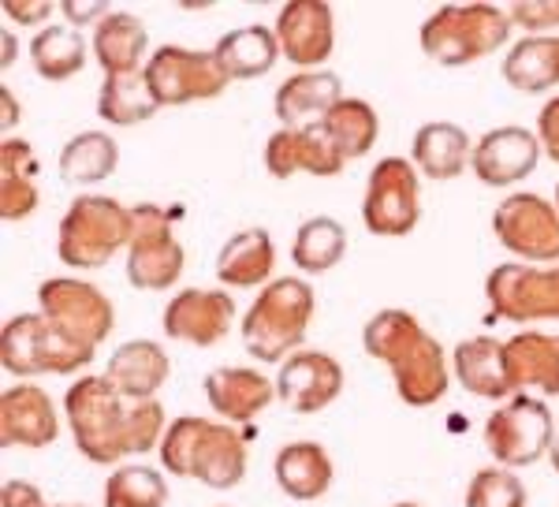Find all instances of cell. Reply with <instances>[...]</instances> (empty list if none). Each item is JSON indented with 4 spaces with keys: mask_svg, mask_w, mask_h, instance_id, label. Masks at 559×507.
I'll return each instance as SVG.
<instances>
[{
    "mask_svg": "<svg viewBox=\"0 0 559 507\" xmlns=\"http://www.w3.org/2000/svg\"><path fill=\"white\" fill-rule=\"evenodd\" d=\"M340 392H344V366L324 351H295L280 366L276 396L287 411L318 414L329 403H336Z\"/></svg>",
    "mask_w": 559,
    "mask_h": 507,
    "instance_id": "18",
    "label": "cell"
},
{
    "mask_svg": "<svg viewBox=\"0 0 559 507\" xmlns=\"http://www.w3.org/2000/svg\"><path fill=\"white\" fill-rule=\"evenodd\" d=\"M344 153L336 150L324 123L280 127L265 142V168L273 179H292L299 172H306V176H336V172H344Z\"/></svg>",
    "mask_w": 559,
    "mask_h": 507,
    "instance_id": "17",
    "label": "cell"
},
{
    "mask_svg": "<svg viewBox=\"0 0 559 507\" xmlns=\"http://www.w3.org/2000/svg\"><path fill=\"white\" fill-rule=\"evenodd\" d=\"M120 165V146L105 131H83L60 150V179L68 187H90L108 179Z\"/></svg>",
    "mask_w": 559,
    "mask_h": 507,
    "instance_id": "33",
    "label": "cell"
},
{
    "mask_svg": "<svg viewBox=\"0 0 559 507\" xmlns=\"http://www.w3.org/2000/svg\"><path fill=\"white\" fill-rule=\"evenodd\" d=\"M347 254V232L340 221L332 216H310L299 232H295V243H292V261L302 269V273L318 276V273H329L344 261Z\"/></svg>",
    "mask_w": 559,
    "mask_h": 507,
    "instance_id": "36",
    "label": "cell"
},
{
    "mask_svg": "<svg viewBox=\"0 0 559 507\" xmlns=\"http://www.w3.org/2000/svg\"><path fill=\"white\" fill-rule=\"evenodd\" d=\"M64 414L75 433L79 451L90 463H120L128 456H146L165 440V406L157 400L128 403L108 377H79L64 396Z\"/></svg>",
    "mask_w": 559,
    "mask_h": 507,
    "instance_id": "1",
    "label": "cell"
},
{
    "mask_svg": "<svg viewBox=\"0 0 559 507\" xmlns=\"http://www.w3.org/2000/svg\"><path fill=\"white\" fill-rule=\"evenodd\" d=\"M503 79L522 94H545L559 83V34H530L503 57Z\"/></svg>",
    "mask_w": 559,
    "mask_h": 507,
    "instance_id": "32",
    "label": "cell"
},
{
    "mask_svg": "<svg viewBox=\"0 0 559 507\" xmlns=\"http://www.w3.org/2000/svg\"><path fill=\"white\" fill-rule=\"evenodd\" d=\"M52 12L49 0H4V15L15 23H41Z\"/></svg>",
    "mask_w": 559,
    "mask_h": 507,
    "instance_id": "43",
    "label": "cell"
},
{
    "mask_svg": "<svg viewBox=\"0 0 559 507\" xmlns=\"http://www.w3.org/2000/svg\"><path fill=\"white\" fill-rule=\"evenodd\" d=\"M94 362V347L60 337L45 314H20L0 332V366L15 377L79 374Z\"/></svg>",
    "mask_w": 559,
    "mask_h": 507,
    "instance_id": "7",
    "label": "cell"
},
{
    "mask_svg": "<svg viewBox=\"0 0 559 507\" xmlns=\"http://www.w3.org/2000/svg\"><path fill=\"white\" fill-rule=\"evenodd\" d=\"M273 474L292 500H321L332 488V459L318 440H295L276 451Z\"/></svg>",
    "mask_w": 559,
    "mask_h": 507,
    "instance_id": "29",
    "label": "cell"
},
{
    "mask_svg": "<svg viewBox=\"0 0 559 507\" xmlns=\"http://www.w3.org/2000/svg\"><path fill=\"white\" fill-rule=\"evenodd\" d=\"M508 374L515 392L537 388L545 396H559V337L556 332H519L503 340Z\"/></svg>",
    "mask_w": 559,
    "mask_h": 507,
    "instance_id": "28",
    "label": "cell"
},
{
    "mask_svg": "<svg viewBox=\"0 0 559 507\" xmlns=\"http://www.w3.org/2000/svg\"><path fill=\"white\" fill-rule=\"evenodd\" d=\"M168 482L160 470L131 463L108 474L105 482V507H165Z\"/></svg>",
    "mask_w": 559,
    "mask_h": 507,
    "instance_id": "38",
    "label": "cell"
},
{
    "mask_svg": "<svg viewBox=\"0 0 559 507\" xmlns=\"http://www.w3.org/2000/svg\"><path fill=\"white\" fill-rule=\"evenodd\" d=\"M540 139L526 127H492L489 134H481L474 146L471 168L485 187H515L540 161Z\"/></svg>",
    "mask_w": 559,
    "mask_h": 507,
    "instance_id": "19",
    "label": "cell"
},
{
    "mask_svg": "<svg viewBox=\"0 0 559 507\" xmlns=\"http://www.w3.org/2000/svg\"><path fill=\"white\" fill-rule=\"evenodd\" d=\"M362 347L392 369L395 392L407 406H432L452 385L448 355L411 310H381L366 321Z\"/></svg>",
    "mask_w": 559,
    "mask_h": 507,
    "instance_id": "2",
    "label": "cell"
},
{
    "mask_svg": "<svg viewBox=\"0 0 559 507\" xmlns=\"http://www.w3.org/2000/svg\"><path fill=\"white\" fill-rule=\"evenodd\" d=\"M49 507H83V504H49Z\"/></svg>",
    "mask_w": 559,
    "mask_h": 507,
    "instance_id": "47",
    "label": "cell"
},
{
    "mask_svg": "<svg viewBox=\"0 0 559 507\" xmlns=\"http://www.w3.org/2000/svg\"><path fill=\"white\" fill-rule=\"evenodd\" d=\"M247 433L231 429V422L187 414L168 422L160 463L176 477H198L210 488H236L247 477Z\"/></svg>",
    "mask_w": 559,
    "mask_h": 507,
    "instance_id": "3",
    "label": "cell"
},
{
    "mask_svg": "<svg viewBox=\"0 0 559 507\" xmlns=\"http://www.w3.org/2000/svg\"><path fill=\"white\" fill-rule=\"evenodd\" d=\"M205 400L224 422L250 425L276 400V385L258 369L247 366H221L205 377Z\"/></svg>",
    "mask_w": 559,
    "mask_h": 507,
    "instance_id": "21",
    "label": "cell"
},
{
    "mask_svg": "<svg viewBox=\"0 0 559 507\" xmlns=\"http://www.w3.org/2000/svg\"><path fill=\"white\" fill-rule=\"evenodd\" d=\"M131 243V210L105 194H79L60 216L57 254L71 269H102L128 250Z\"/></svg>",
    "mask_w": 559,
    "mask_h": 507,
    "instance_id": "6",
    "label": "cell"
},
{
    "mask_svg": "<svg viewBox=\"0 0 559 507\" xmlns=\"http://www.w3.org/2000/svg\"><path fill=\"white\" fill-rule=\"evenodd\" d=\"M508 15L530 34H552L559 26V0H519L508 8Z\"/></svg>",
    "mask_w": 559,
    "mask_h": 507,
    "instance_id": "40",
    "label": "cell"
},
{
    "mask_svg": "<svg viewBox=\"0 0 559 507\" xmlns=\"http://www.w3.org/2000/svg\"><path fill=\"white\" fill-rule=\"evenodd\" d=\"M344 102V86L332 71H299L284 79L276 90V120L280 127H313Z\"/></svg>",
    "mask_w": 559,
    "mask_h": 507,
    "instance_id": "24",
    "label": "cell"
},
{
    "mask_svg": "<svg viewBox=\"0 0 559 507\" xmlns=\"http://www.w3.org/2000/svg\"><path fill=\"white\" fill-rule=\"evenodd\" d=\"M0 102H4V127H12V120H20V108H15V102H12V94H0Z\"/></svg>",
    "mask_w": 559,
    "mask_h": 507,
    "instance_id": "45",
    "label": "cell"
},
{
    "mask_svg": "<svg viewBox=\"0 0 559 507\" xmlns=\"http://www.w3.org/2000/svg\"><path fill=\"white\" fill-rule=\"evenodd\" d=\"M146 23L131 12H108L102 23L94 26V49L97 63L105 68V75H128V71H139L142 57H146Z\"/></svg>",
    "mask_w": 559,
    "mask_h": 507,
    "instance_id": "30",
    "label": "cell"
},
{
    "mask_svg": "<svg viewBox=\"0 0 559 507\" xmlns=\"http://www.w3.org/2000/svg\"><path fill=\"white\" fill-rule=\"evenodd\" d=\"M324 131L332 134V142L344 153V161H358L381 139V120H377L373 105H366L362 97H344V102L324 116Z\"/></svg>",
    "mask_w": 559,
    "mask_h": 507,
    "instance_id": "37",
    "label": "cell"
},
{
    "mask_svg": "<svg viewBox=\"0 0 559 507\" xmlns=\"http://www.w3.org/2000/svg\"><path fill=\"white\" fill-rule=\"evenodd\" d=\"M38 210V153L26 139L0 142V221L20 224Z\"/></svg>",
    "mask_w": 559,
    "mask_h": 507,
    "instance_id": "25",
    "label": "cell"
},
{
    "mask_svg": "<svg viewBox=\"0 0 559 507\" xmlns=\"http://www.w3.org/2000/svg\"><path fill=\"white\" fill-rule=\"evenodd\" d=\"M276 247L265 228L236 232L216 254V280L228 287H265L273 284Z\"/></svg>",
    "mask_w": 559,
    "mask_h": 507,
    "instance_id": "27",
    "label": "cell"
},
{
    "mask_svg": "<svg viewBox=\"0 0 559 507\" xmlns=\"http://www.w3.org/2000/svg\"><path fill=\"white\" fill-rule=\"evenodd\" d=\"M395 507H421V504H395Z\"/></svg>",
    "mask_w": 559,
    "mask_h": 507,
    "instance_id": "49",
    "label": "cell"
},
{
    "mask_svg": "<svg viewBox=\"0 0 559 507\" xmlns=\"http://www.w3.org/2000/svg\"><path fill=\"white\" fill-rule=\"evenodd\" d=\"M60 12L68 15V26H83V23H102L108 15V4H102V0H94V4H75V0H64L60 4Z\"/></svg>",
    "mask_w": 559,
    "mask_h": 507,
    "instance_id": "44",
    "label": "cell"
},
{
    "mask_svg": "<svg viewBox=\"0 0 559 507\" xmlns=\"http://www.w3.org/2000/svg\"><path fill=\"white\" fill-rule=\"evenodd\" d=\"M168 374H173V362H168L165 347L153 340L120 343L105 366V377L112 380L116 392H120L128 403L157 400V392L165 388Z\"/></svg>",
    "mask_w": 559,
    "mask_h": 507,
    "instance_id": "22",
    "label": "cell"
},
{
    "mask_svg": "<svg viewBox=\"0 0 559 507\" xmlns=\"http://www.w3.org/2000/svg\"><path fill=\"white\" fill-rule=\"evenodd\" d=\"M556 210H559V184H556Z\"/></svg>",
    "mask_w": 559,
    "mask_h": 507,
    "instance_id": "48",
    "label": "cell"
},
{
    "mask_svg": "<svg viewBox=\"0 0 559 507\" xmlns=\"http://www.w3.org/2000/svg\"><path fill=\"white\" fill-rule=\"evenodd\" d=\"M418 216H421V187H418L414 161L403 157L377 161L366 179L362 224L373 235L395 239V235H411Z\"/></svg>",
    "mask_w": 559,
    "mask_h": 507,
    "instance_id": "13",
    "label": "cell"
},
{
    "mask_svg": "<svg viewBox=\"0 0 559 507\" xmlns=\"http://www.w3.org/2000/svg\"><path fill=\"white\" fill-rule=\"evenodd\" d=\"M38 306L45 314V321L60 332V337L94 347L108 340L116 325L112 298L102 287L86 284V280H71V276H52L38 287Z\"/></svg>",
    "mask_w": 559,
    "mask_h": 507,
    "instance_id": "12",
    "label": "cell"
},
{
    "mask_svg": "<svg viewBox=\"0 0 559 507\" xmlns=\"http://www.w3.org/2000/svg\"><path fill=\"white\" fill-rule=\"evenodd\" d=\"M556 425L545 400L526 392H515L503 406H496L485 422V448L492 451L496 463L508 470L537 463L545 451H552Z\"/></svg>",
    "mask_w": 559,
    "mask_h": 507,
    "instance_id": "10",
    "label": "cell"
},
{
    "mask_svg": "<svg viewBox=\"0 0 559 507\" xmlns=\"http://www.w3.org/2000/svg\"><path fill=\"white\" fill-rule=\"evenodd\" d=\"M466 507H526V485L519 482L515 470L485 467L466 488Z\"/></svg>",
    "mask_w": 559,
    "mask_h": 507,
    "instance_id": "39",
    "label": "cell"
},
{
    "mask_svg": "<svg viewBox=\"0 0 559 507\" xmlns=\"http://www.w3.org/2000/svg\"><path fill=\"white\" fill-rule=\"evenodd\" d=\"M142 71H146V83L160 108L213 102L231 83L221 63H216L213 49L202 52V49H183V45H160Z\"/></svg>",
    "mask_w": 559,
    "mask_h": 507,
    "instance_id": "11",
    "label": "cell"
},
{
    "mask_svg": "<svg viewBox=\"0 0 559 507\" xmlns=\"http://www.w3.org/2000/svg\"><path fill=\"white\" fill-rule=\"evenodd\" d=\"M511 15L500 4H444L421 23L418 42L429 60L444 68H463L489 57L511 38Z\"/></svg>",
    "mask_w": 559,
    "mask_h": 507,
    "instance_id": "5",
    "label": "cell"
},
{
    "mask_svg": "<svg viewBox=\"0 0 559 507\" xmlns=\"http://www.w3.org/2000/svg\"><path fill=\"white\" fill-rule=\"evenodd\" d=\"M60 433L57 406L38 385H12L0 392V444L4 448H45Z\"/></svg>",
    "mask_w": 559,
    "mask_h": 507,
    "instance_id": "20",
    "label": "cell"
},
{
    "mask_svg": "<svg viewBox=\"0 0 559 507\" xmlns=\"http://www.w3.org/2000/svg\"><path fill=\"white\" fill-rule=\"evenodd\" d=\"M0 507H49L41 500V488L31 482H4L0 488Z\"/></svg>",
    "mask_w": 559,
    "mask_h": 507,
    "instance_id": "42",
    "label": "cell"
},
{
    "mask_svg": "<svg viewBox=\"0 0 559 507\" xmlns=\"http://www.w3.org/2000/svg\"><path fill=\"white\" fill-rule=\"evenodd\" d=\"M411 157L421 176L444 184V179L463 176V168H471V157H474L471 134H466L459 123H448V120L421 123L418 134H414Z\"/></svg>",
    "mask_w": 559,
    "mask_h": 507,
    "instance_id": "26",
    "label": "cell"
},
{
    "mask_svg": "<svg viewBox=\"0 0 559 507\" xmlns=\"http://www.w3.org/2000/svg\"><path fill=\"white\" fill-rule=\"evenodd\" d=\"M165 332L176 343H194V347H216L228 337L236 321V298L224 287H183L165 306Z\"/></svg>",
    "mask_w": 559,
    "mask_h": 507,
    "instance_id": "16",
    "label": "cell"
},
{
    "mask_svg": "<svg viewBox=\"0 0 559 507\" xmlns=\"http://www.w3.org/2000/svg\"><path fill=\"white\" fill-rule=\"evenodd\" d=\"M31 63L41 79L49 83H64V79L79 75L86 68V42L75 26L52 23L34 34L31 42Z\"/></svg>",
    "mask_w": 559,
    "mask_h": 507,
    "instance_id": "34",
    "label": "cell"
},
{
    "mask_svg": "<svg viewBox=\"0 0 559 507\" xmlns=\"http://www.w3.org/2000/svg\"><path fill=\"white\" fill-rule=\"evenodd\" d=\"M318 310L313 287L299 276H280L265 284L247 314H242V343L258 362H284L302 351L310 321Z\"/></svg>",
    "mask_w": 559,
    "mask_h": 507,
    "instance_id": "4",
    "label": "cell"
},
{
    "mask_svg": "<svg viewBox=\"0 0 559 507\" xmlns=\"http://www.w3.org/2000/svg\"><path fill=\"white\" fill-rule=\"evenodd\" d=\"M187 266L183 243L176 239L173 221L160 205L142 202L131 210V243H128V280L139 292H165L179 284Z\"/></svg>",
    "mask_w": 559,
    "mask_h": 507,
    "instance_id": "9",
    "label": "cell"
},
{
    "mask_svg": "<svg viewBox=\"0 0 559 507\" xmlns=\"http://www.w3.org/2000/svg\"><path fill=\"white\" fill-rule=\"evenodd\" d=\"M537 139H540V150L559 165V97H552V102L537 113Z\"/></svg>",
    "mask_w": 559,
    "mask_h": 507,
    "instance_id": "41",
    "label": "cell"
},
{
    "mask_svg": "<svg viewBox=\"0 0 559 507\" xmlns=\"http://www.w3.org/2000/svg\"><path fill=\"white\" fill-rule=\"evenodd\" d=\"M489 321H559V261L556 266H526L508 261L485 280Z\"/></svg>",
    "mask_w": 559,
    "mask_h": 507,
    "instance_id": "8",
    "label": "cell"
},
{
    "mask_svg": "<svg viewBox=\"0 0 559 507\" xmlns=\"http://www.w3.org/2000/svg\"><path fill=\"white\" fill-rule=\"evenodd\" d=\"M452 374L466 392L481 396V400H511V396H515L503 340H492V337L463 340L452 351Z\"/></svg>",
    "mask_w": 559,
    "mask_h": 507,
    "instance_id": "23",
    "label": "cell"
},
{
    "mask_svg": "<svg viewBox=\"0 0 559 507\" xmlns=\"http://www.w3.org/2000/svg\"><path fill=\"white\" fill-rule=\"evenodd\" d=\"M552 467H556V474H559V433H556V440H552Z\"/></svg>",
    "mask_w": 559,
    "mask_h": 507,
    "instance_id": "46",
    "label": "cell"
},
{
    "mask_svg": "<svg viewBox=\"0 0 559 507\" xmlns=\"http://www.w3.org/2000/svg\"><path fill=\"white\" fill-rule=\"evenodd\" d=\"M280 52L302 71H321L336 45V15L324 0H287L273 26Z\"/></svg>",
    "mask_w": 559,
    "mask_h": 507,
    "instance_id": "15",
    "label": "cell"
},
{
    "mask_svg": "<svg viewBox=\"0 0 559 507\" xmlns=\"http://www.w3.org/2000/svg\"><path fill=\"white\" fill-rule=\"evenodd\" d=\"M157 97L146 83V71H128V75H105L102 94H97V116L116 127L146 123L157 113Z\"/></svg>",
    "mask_w": 559,
    "mask_h": 507,
    "instance_id": "35",
    "label": "cell"
},
{
    "mask_svg": "<svg viewBox=\"0 0 559 507\" xmlns=\"http://www.w3.org/2000/svg\"><path fill=\"white\" fill-rule=\"evenodd\" d=\"M213 57L231 83L236 79H261L276 68L280 42L269 26H236V31H228L213 45Z\"/></svg>",
    "mask_w": 559,
    "mask_h": 507,
    "instance_id": "31",
    "label": "cell"
},
{
    "mask_svg": "<svg viewBox=\"0 0 559 507\" xmlns=\"http://www.w3.org/2000/svg\"><path fill=\"white\" fill-rule=\"evenodd\" d=\"M492 232L503 250L519 254L526 266L559 261V210L540 194H508L492 213Z\"/></svg>",
    "mask_w": 559,
    "mask_h": 507,
    "instance_id": "14",
    "label": "cell"
}]
</instances>
